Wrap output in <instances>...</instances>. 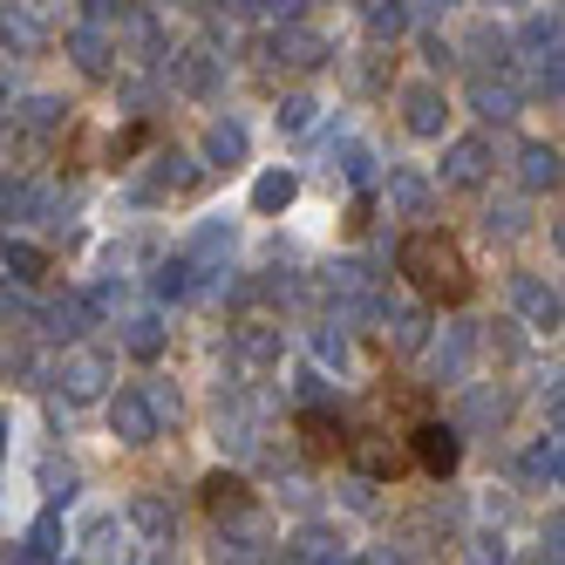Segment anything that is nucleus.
Returning a JSON list of instances; mask_svg holds the SVG:
<instances>
[{"label": "nucleus", "instance_id": "1", "mask_svg": "<svg viewBox=\"0 0 565 565\" xmlns=\"http://www.w3.org/2000/svg\"><path fill=\"white\" fill-rule=\"evenodd\" d=\"M395 266H402V279L423 294V300H443V307H463L470 300V259H463V246L450 232H409L402 238V253H395Z\"/></svg>", "mask_w": 565, "mask_h": 565}, {"label": "nucleus", "instance_id": "2", "mask_svg": "<svg viewBox=\"0 0 565 565\" xmlns=\"http://www.w3.org/2000/svg\"><path fill=\"white\" fill-rule=\"evenodd\" d=\"M409 457L443 483V477L463 463V436H457V423H416V429H409Z\"/></svg>", "mask_w": 565, "mask_h": 565}, {"label": "nucleus", "instance_id": "3", "mask_svg": "<svg viewBox=\"0 0 565 565\" xmlns=\"http://www.w3.org/2000/svg\"><path fill=\"white\" fill-rule=\"evenodd\" d=\"M55 382H62L68 402H103V395H109V361H103L96 348H68L62 369H55Z\"/></svg>", "mask_w": 565, "mask_h": 565}, {"label": "nucleus", "instance_id": "4", "mask_svg": "<svg viewBox=\"0 0 565 565\" xmlns=\"http://www.w3.org/2000/svg\"><path fill=\"white\" fill-rule=\"evenodd\" d=\"M109 429H116V443L143 450V443H157V429H164V423H157V409L143 402V388H124V395L109 402Z\"/></svg>", "mask_w": 565, "mask_h": 565}, {"label": "nucleus", "instance_id": "5", "mask_svg": "<svg viewBox=\"0 0 565 565\" xmlns=\"http://www.w3.org/2000/svg\"><path fill=\"white\" fill-rule=\"evenodd\" d=\"M348 457H354V470L369 477V483H382V477L402 470V443L382 436V429H361V436H348Z\"/></svg>", "mask_w": 565, "mask_h": 565}, {"label": "nucleus", "instance_id": "6", "mask_svg": "<svg viewBox=\"0 0 565 565\" xmlns=\"http://www.w3.org/2000/svg\"><path fill=\"white\" fill-rule=\"evenodd\" d=\"M328 294H334V307H348V313H375L382 300H375V273L361 266V259H341L334 273H328Z\"/></svg>", "mask_w": 565, "mask_h": 565}, {"label": "nucleus", "instance_id": "7", "mask_svg": "<svg viewBox=\"0 0 565 565\" xmlns=\"http://www.w3.org/2000/svg\"><path fill=\"white\" fill-rule=\"evenodd\" d=\"M443 116H450V103H443L436 83H409V89H402V124H409V137H443Z\"/></svg>", "mask_w": 565, "mask_h": 565}, {"label": "nucleus", "instance_id": "8", "mask_svg": "<svg viewBox=\"0 0 565 565\" xmlns=\"http://www.w3.org/2000/svg\"><path fill=\"white\" fill-rule=\"evenodd\" d=\"M266 55H273L279 68H320V62H328V42H320V34H307V28H273V34H266Z\"/></svg>", "mask_w": 565, "mask_h": 565}, {"label": "nucleus", "instance_id": "9", "mask_svg": "<svg viewBox=\"0 0 565 565\" xmlns=\"http://www.w3.org/2000/svg\"><path fill=\"white\" fill-rule=\"evenodd\" d=\"M443 178H450L457 191L483 184V178H491V143H483V137H457L450 150H443Z\"/></svg>", "mask_w": 565, "mask_h": 565}, {"label": "nucleus", "instance_id": "10", "mask_svg": "<svg viewBox=\"0 0 565 565\" xmlns=\"http://www.w3.org/2000/svg\"><path fill=\"white\" fill-rule=\"evenodd\" d=\"M429 361H436V382H463L470 361H477V328H443V341L429 348Z\"/></svg>", "mask_w": 565, "mask_h": 565}, {"label": "nucleus", "instance_id": "11", "mask_svg": "<svg viewBox=\"0 0 565 565\" xmlns=\"http://www.w3.org/2000/svg\"><path fill=\"white\" fill-rule=\"evenodd\" d=\"M198 498H205L212 518H238V511H253V491H246V477L238 470H212L205 483H198Z\"/></svg>", "mask_w": 565, "mask_h": 565}, {"label": "nucleus", "instance_id": "12", "mask_svg": "<svg viewBox=\"0 0 565 565\" xmlns=\"http://www.w3.org/2000/svg\"><path fill=\"white\" fill-rule=\"evenodd\" d=\"M68 55H75V68H83V75H96V83H103V75L116 68V62H109V55H116V42H109V34H103L96 21L68 28Z\"/></svg>", "mask_w": 565, "mask_h": 565}, {"label": "nucleus", "instance_id": "13", "mask_svg": "<svg viewBox=\"0 0 565 565\" xmlns=\"http://www.w3.org/2000/svg\"><path fill=\"white\" fill-rule=\"evenodd\" d=\"M0 42H8L14 55H42L49 49V28H42V14H28V8H0Z\"/></svg>", "mask_w": 565, "mask_h": 565}, {"label": "nucleus", "instance_id": "14", "mask_svg": "<svg viewBox=\"0 0 565 565\" xmlns=\"http://www.w3.org/2000/svg\"><path fill=\"white\" fill-rule=\"evenodd\" d=\"M300 436H307V457H341L348 450V423L334 409H300Z\"/></svg>", "mask_w": 565, "mask_h": 565}, {"label": "nucleus", "instance_id": "15", "mask_svg": "<svg viewBox=\"0 0 565 565\" xmlns=\"http://www.w3.org/2000/svg\"><path fill=\"white\" fill-rule=\"evenodd\" d=\"M171 83H178L184 96H212V83H218V55H205V49H178V55H171Z\"/></svg>", "mask_w": 565, "mask_h": 565}, {"label": "nucleus", "instance_id": "16", "mask_svg": "<svg viewBox=\"0 0 565 565\" xmlns=\"http://www.w3.org/2000/svg\"><path fill=\"white\" fill-rule=\"evenodd\" d=\"M375 313H382V334H388L402 354L429 348V313H423V307H375Z\"/></svg>", "mask_w": 565, "mask_h": 565}, {"label": "nucleus", "instance_id": "17", "mask_svg": "<svg viewBox=\"0 0 565 565\" xmlns=\"http://www.w3.org/2000/svg\"><path fill=\"white\" fill-rule=\"evenodd\" d=\"M511 300H518V313L532 320V328H558V294L545 287V279H532V273L511 279Z\"/></svg>", "mask_w": 565, "mask_h": 565}, {"label": "nucleus", "instance_id": "18", "mask_svg": "<svg viewBox=\"0 0 565 565\" xmlns=\"http://www.w3.org/2000/svg\"><path fill=\"white\" fill-rule=\"evenodd\" d=\"M198 178H205V171H198L184 150H164V157H157V171L143 178V198H164V191H191Z\"/></svg>", "mask_w": 565, "mask_h": 565}, {"label": "nucleus", "instance_id": "19", "mask_svg": "<svg viewBox=\"0 0 565 565\" xmlns=\"http://www.w3.org/2000/svg\"><path fill=\"white\" fill-rule=\"evenodd\" d=\"M124 558H130V524L96 518V524H89V558H83V565H124Z\"/></svg>", "mask_w": 565, "mask_h": 565}, {"label": "nucleus", "instance_id": "20", "mask_svg": "<svg viewBox=\"0 0 565 565\" xmlns=\"http://www.w3.org/2000/svg\"><path fill=\"white\" fill-rule=\"evenodd\" d=\"M518 184H524V191H552V184H558V150H552V143H524Z\"/></svg>", "mask_w": 565, "mask_h": 565}, {"label": "nucleus", "instance_id": "21", "mask_svg": "<svg viewBox=\"0 0 565 565\" xmlns=\"http://www.w3.org/2000/svg\"><path fill=\"white\" fill-rule=\"evenodd\" d=\"M388 212L395 218H429V184L416 171H395L388 178Z\"/></svg>", "mask_w": 565, "mask_h": 565}, {"label": "nucleus", "instance_id": "22", "mask_svg": "<svg viewBox=\"0 0 565 565\" xmlns=\"http://www.w3.org/2000/svg\"><path fill=\"white\" fill-rule=\"evenodd\" d=\"M62 558V518H55V504L34 518V532H28V552H21V565H55Z\"/></svg>", "mask_w": 565, "mask_h": 565}, {"label": "nucleus", "instance_id": "23", "mask_svg": "<svg viewBox=\"0 0 565 565\" xmlns=\"http://www.w3.org/2000/svg\"><path fill=\"white\" fill-rule=\"evenodd\" d=\"M294 191H300V178H294V171H266V178L253 184V212H259V218L287 212V205H294Z\"/></svg>", "mask_w": 565, "mask_h": 565}, {"label": "nucleus", "instance_id": "24", "mask_svg": "<svg viewBox=\"0 0 565 565\" xmlns=\"http://www.w3.org/2000/svg\"><path fill=\"white\" fill-rule=\"evenodd\" d=\"M470 103H477V116H491V124L518 116V89L511 83H491V75H477V83H470Z\"/></svg>", "mask_w": 565, "mask_h": 565}, {"label": "nucleus", "instance_id": "25", "mask_svg": "<svg viewBox=\"0 0 565 565\" xmlns=\"http://www.w3.org/2000/svg\"><path fill=\"white\" fill-rule=\"evenodd\" d=\"M0 266H8L14 279H28V287H34V279H49V253L28 246V238H8V246H0Z\"/></svg>", "mask_w": 565, "mask_h": 565}, {"label": "nucleus", "instance_id": "26", "mask_svg": "<svg viewBox=\"0 0 565 565\" xmlns=\"http://www.w3.org/2000/svg\"><path fill=\"white\" fill-rule=\"evenodd\" d=\"M124 348L143 354V361H157V354H164V320H157V313H130L124 320Z\"/></svg>", "mask_w": 565, "mask_h": 565}, {"label": "nucleus", "instance_id": "27", "mask_svg": "<svg viewBox=\"0 0 565 565\" xmlns=\"http://www.w3.org/2000/svg\"><path fill=\"white\" fill-rule=\"evenodd\" d=\"M294 558H300V565H334V558H341V532H328V524H307V532L294 539Z\"/></svg>", "mask_w": 565, "mask_h": 565}, {"label": "nucleus", "instance_id": "28", "mask_svg": "<svg viewBox=\"0 0 565 565\" xmlns=\"http://www.w3.org/2000/svg\"><path fill=\"white\" fill-rule=\"evenodd\" d=\"M62 116H68V103H55V96H28V103L14 109V124L34 130V137H49V130H62Z\"/></svg>", "mask_w": 565, "mask_h": 565}, {"label": "nucleus", "instance_id": "29", "mask_svg": "<svg viewBox=\"0 0 565 565\" xmlns=\"http://www.w3.org/2000/svg\"><path fill=\"white\" fill-rule=\"evenodd\" d=\"M369 34H375V42L409 34V0H375V8H369Z\"/></svg>", "mask_w": 565, "mask_h": 565}, {"label": "nucleus", "instance_id": "30", "mask_svg": "<svg viewBox=\"0 0 565 565\" xmlns=\"http://www.w3.org/2000/svg\"><path fill=\"white\" fill-rule=\"evenodd\" d=\"M205 157H212V164H246V130H238V124H212Z\"/></svg>", "mask_w": 565, "mask_h": 565}, {"label": "nucleus", "instance_id": "31", "mask_svg": "<svg viewBox=\"0 0 565 565\" xmlns=\"http://www.w3.org/2000/svg\"><path fill=\"white\" fill-rule=\"evenodd\" d=\"M524 477H532V483H558V436H539L532 450H524Z\"/></svg>", "mask_w": 565, "mask_h": 565}, {"label": "nucleus", "instance_id": "32", "mask_svg": "<svg viewBox=\"0 0 565 565\" xmlns=\"http://www.w3.org/2000/svg\"><path fill=\"white\" fill-rule=\"evenodd\" d=\"M238 354H246L253 369H266V361H279V334L253 320V328H238Z\"/></svg>", "mask_w": 565, "mask_h": 565}, {"label": "nucleus", "instance_id": "33", "mask_svg": "<svg viewBox=\"0 0 565 565\" xmlns=\"http://www.w3.org/2000/svg\"><path fill=\"white\" fill-rule=\"evenodd\" d=\"M130 524H137V532H150V539H171V504L164 498H137L130 504Z\"/></svg>", "mask_w": 565, "mask_h": 565}, {"label": "nucleus", "instance_id": "34", "mask_svg": "<svg viewBox=\"0 0 565 565\" xmlns=\"http://www.w3.org/2000/svg\"><path fill=\"white\" fill-rule=\"evenodd\" d=\"M191 273H198L191 259H164V266H157V279H150V287L164 294V300H184V294H191Z\"/></svg>", "mask_w": 565, "mask_h": 565}, {"label": "nucleus", "instance_id": "35", "mask_svg": "<svg viewBox=\"0 0 565 565\" xmlns=\"http://www.w3.org/2000/svg\"><path fill=\"white\" fill-rule=\"evenodd\" d=\"M28 212H42V191L34 184H0V218H28Z\"/></svg>", "mask_w": 565, "mask_h": 565}, {"label": "nucleus", "instance_id": "36", "mask_svg": "<svg viewBox=\"0 0 565 565\" xmlns=\"http://www.w3.org/2000/svg\"><path fill=\"white\" fill-rule=\"evenodd\" d=\"M313 96H287V103H279V130H287V137H300V130H313Z\"/></svg>", "mask_w": 565, "mask_h": 565}, {"label": "nucleus", "instance_id": "37", "mask_svg": "<svg viewBox=\"0 0 565 565\" xmlns=\"http://www.w3.org/2000/svg\"><path fill=\"white\" fill-rule=\"evenodd\" d=\"M504 416V395H491V388H470V402H463V423H498Z\"/></svg>", "mask_w": 565, "mask_h": 565}, {"label": "nucleus", "instance_id": "38", "mask_svg": "<svg viewBox=\"0 0 565 565\" xmlns=\"http://www.w3.org/2000/svg\"><path fill=\"white\" fill-rule=\"evenodd\" d=\"M463 565H504V539L498 532H477L470 552H463Z\"/></svg>", "mask_w": 565, "mask_h": 565}, {"label": "nucleus", "instance_id": "39", "mask_svg": "<svg viewBox=\"0 0 565 565\" xmlns=\"http://www.w3.org/2000/svg\"><path fill=\"white\" fill-rule=\"evenodd\" d=\"M83 313H89V300H62L49 313V334H83Z\"/></svg>", "mask_w": 565, "mask_h": 565}, {"label": "nucleus", "instance_id": "40", "mask_svg": "<svg viewBox=\"0 0 565 565\" xmlns=\"http://www.w3.org/2000/svg\"><path fill=\"white\" fill-rule=\"evenodd\" d=\"M341 171H348L354 184H369V178H375V157L361 150V143H341Z\"/></svg>", "mask_w": 565, "mask_h": 565}, {"label": "nucleus", "instance_id": "41", "mask_svg": "<svg viewBox=\"0 0 565 565\" xmlns=\"http://www.w3.org/2000/svg\"><path fill=\"white\" fill-rule=\"evenodd\" d=\"M253 8H259L273 28H294V21H300V0H253Z\"/></svg>", "mask_w": 565, "mask_h": 565}, {"label": "nucleus", "instance_id": "42", "mask_svg": "<svg viewBox=\"0 0 565 565\" xmlns=\"http://www.w3.org/2000/svg\"><path fill=\"white\" fill-rule=\"evenodd\" d=\"M320 361H334V369L348 361V341H341V328H320Z\"/></svg>", "mask_w": 565, "mask_h": 565}, {"label": "nucleus", "instance_id": "43", "mask_svg": "<svg viewBox=\"0 0 565 565\" xmlns=\"http://www.w3.org/2000/svg\"><path fill=\"white\" fill-rule=\"evenodd\" d=\"M89 21L103 28V21H124V0H89Z\"/></svg>", "mask_w": 565, "mask_h": 565}, {"label": "nucleus", "instance_id": "44", "mask_svg": "<svg viewBox=\"0 0 565 565\" xmlns=\"http://www.w3.org/2000/svg\"><path fill=\"white\" fill-rule=\"evenodd\" d=\"M0 320H14V328H28V320H34V313H28V307H21L14 294H0Z\"/></svg>", "mask_w": 565, "mask_h": 565}, {"label": "nucleus", "instance_id": "45", "mask_svg": "<svg viewBox=\"0 0 565 565\" xmlns=\"http://www.w3.org/2000/svg\"><path fill=\"white\" fill-rule=\"evenodd\" d=\"M369 565H416V558H402L395 545H375V552H369Z\"/></svg>", "mask_w": 565, "mask_h": 565}, {"label": "nucleus", "instance_id": "46", "mask_svg": "<svg viewBox=\"0 0 565 565\" xmlns=\"http://www.w3.org/2000/svg\"><path fill=\"white\" fill-rule=\"evenodd\" d=\"M416 8H423V14H450V8H457V0H416Z\"/></svg>", "mask_w": 565, "mask_h": 565}, {"label": "nucleus", "instance_id": "47", "mask_svg": "<svg viewBox=\"0 0 565 565\" xmlns=\"http://www.w3.org/2000/svg\"><path fill=\"white\" fill-rule=\"evenodd\" d=\"M212 8H225V14H246V8H253V0H212Z\"/></svg>", "mask_w": 565, "mask_h": 565}, {"label": "nucleus", "instance_id": "48", "mask_svg": "<svg viewBox=\"0 0 565 565\" xmlns=\"http://www.w3.org/2000/svg\"><path fill=\"white\" fill-rule=\"evenodd\" d=\"M0 450H8V409H0Z\"/></svg>", "mask_w": 565, "mask_h": 565}, {"label": "nucleus", "instance_id": "49", "mask_svg": "<svg viewBox=\"0 0 565 565\" xmlns=\"http://www.w3.org/2000/svg\"><path fill=\"white\" fill-rule=\"evenodd\" d=\"M150 565H178V558H171V552H157V558H150Z\"/></svg>", "mask_w": 565, "mask_h": 565}, {"label": "nucleus", "instance_id": "50", "mask_svg": "<svg viewBox=\"0 0 565 565\" xmlns=\"http://www.w3.org/2000/svg\"><path fill=\"white\" fill-rule=\"evenodd\" d=\"M55 565H83V558H55Z\"/></svg>", "mask_w": 565, "mask_h": 565}, {"label": "nucleus", "instance_id": "51", "mask_svg": "<svg viewBox=\"0 0 565 565\" xmlns=\"http://www.w3.org/2000/svg\"><path fill=\"white\" fill-rule=\"evenodd\" d=\"M334 565H348V558H334Z\"/></svg>", "mask_w": 565, "mask_h": 565}]
</instances>
